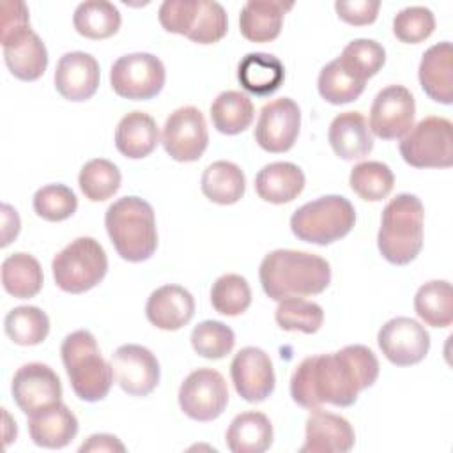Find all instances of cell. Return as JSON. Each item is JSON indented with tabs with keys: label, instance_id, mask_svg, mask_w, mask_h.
<instances>
[{
	"label": "cell",
	"instance_id": "obj_1",
	"mask_svg": "<svg viewBox=\"0 0 453 453\" xmlns=\"http://www.w3.org/2000/svg\"><path fill=\"white\" fill-rule=\"evenodd\" d=\"M377 377V356L365 345H347L338 352L304 357L292 373L290 395L310 411L322 403L349 407Z\"/></svg>",
	"mask_w": 453,
	"mask_h": 453
},
{
	"label": "cell",
	"instance_id": "obj_2",
	"mask_svg": "<svg viewBox=\"0 0 453 453\" xmlns=\"http://www.w3.org/2000/svg\"><path fill=\"white\" fill-rule=\"evenodd\" d=\"M258 278L265 296L274 301L315 296L329 287L331 265L315 253L274 250L264 257Z\"/></svg>",
	"mask_w": 453,
	"mask_h": 453
},
{
	"label": "cell",
	"instance_id": "obj_3",
	"mask_svg": "<svg viewBox=\"0 0 453 453\" xmlns=\"http://www.w3.org/2000/svg\"><path fill=\"white\" fill-rule=\"evenodd\" d=\"M104 226L115 251L127 262H143L157 248L154 209L138 196H122L104 214Z\"/></svg>",
	"mask_w": 453,
	"mask_h": 453
},
{
	"label": "cell",
	"instance_id": "obj_4",
	"mask_svg": "<svg viewBox=\"0 0 453 453\" xmlns=\"http://www.w3.org/2000/svg\"><path fill=\"white\" fill-rule=\"evenodd\" d=\"M425 209L421 200L411 193L391 198L380 218L377 246L380 255L395 265L412 262L423 248Z\"/></svg>",
	"mask_w": 453,
	"mask_h": 453
},
{
	"label": "cell",
	"instance_id": "obj_5",
	"mask_svg": "<svg viewBox=\"0 0 453 453\" xmlns=\"http://www.w3.org/2000/svg\"><path fill=\"white\" fill-rule=\"evenodd\" d=\"M60 354L71 388L80 400L99 402L110 393L113 384L111 365L101 356L90 331L78 329L67 334L60 345Z\"/></svg>",
	"mask_w": 453,
	"mask_h": 453
},
{
	"label": "cell",
	"instance_id": "obj_6",
	"mask_svg": "<svg viewBox=\"0 0 453 453\" xmlns=\"http://www.w3.org/2000/svg\"><path fill=\"white\" fill-rule=\"evenodd\" d=\"M354 223V205L345 196L326 195L301 205L290 218V230L299 241L326 246L345 237Z\"/></svg>",
	"mask_w": 453,
	"mask_h": 453
},
{
	"label": "cell",
	"instance_id": "obj_7",
	"mask_svg": "<svg viewBox=\"0 0 453 453\" xmlns=\"http://www.w3.org/2000/svg\"><path fill=\"white\" fill-rule=\"evenodd\" d=\"M51 271L60 290L83 294L103 281L108 271V257L94 237H78L55 255Z\"/></svg>",
	"mask_w": 453,
	"mask_h": 453
},
{
	"label": "cell",
	"instance_id": "obj_8",
	"mask_svg": "<svg viewBox=\"0 0 453 453\" xmlns=\"http://www.w3.org/2000/svg\"><path fill=\"white\" fill-rule=\"evenodd\" d=\"M403 161L414 168H448L453 165V124L444 117L419 120L400 142Z\"/></svg>",
	"mask_w": 453,
	"mask_h": 453
},
{
	"label": "cell",
	"instance_id": "obj_9",
	"mask_svg": "<svg viewBox=\"0 0 453 453\" xmlns=\"http://www.w3.org/2000/svg\"><path fill=\"white\" fill-rule=\"evenodd\" d=\"M166 80L163 62L152 53H127L119 57L110 71V83L117 96L145 101L156 97Z\"/></svg>",
	"mask_w": 453,
	"mask_h": 453
},
{
	"label": "cell",
	"instance_id": "obj_10",
	"mask_svg": "<svg viewBox=\"0 0 453 453\" xmlns=\"http://www.w3.org/2000/svg\"><path fill=\"white\" fill-rule=\"evenodd\" d=\"M228 403L225 377L212 368L191 372L179 388L180 411L195 421H212L219 418Z\"/></svg>",
	"mask_w": 453,
	"mask_h": 453
},
{
	"label": "cell",
	"instance_id": "obj_11",
	"mask_svg": "<svg viewBox=\"0 0 453 453\" xmlns=\"http://www.w3.org/2000/svg\"><path fill=\"white\" fill-rule=\"evenodd\" d=\"M161 143L175 161L191 163L200 159L209 143L203 113L195 106H182L172 111L165 120Z\"/></svg>",
	"mask_w": 453,
	"mask_h": 453
},
{
	"label": "cell",
	"instance_id": "obj_12",
	"mask_svg": "<svg viewBox=\"0 0 453 453\" xmlns=\"http://www.w3.org/2000/svg\"><path fill=\"white\" fill-rule=\"evenodd\" d=\"M416 103L403 85L382 88L370 108V131L382 140H400L414 126Z\"/></svg>",
	"mask_w": 453,
	"mask_h": 453
},
{
	"label": "cell",
	"instance_id": "obj_13",
	"mask_svg": "<svg viewBox=\"0 0 453 453\" xmlns=\"http://www.w3.org/2000/svg\"><path fill=\"white\" fill-rule=\"evenodd\" d=\"M301 129V110L290 97H280L262 106L255 140L257 143L273 154L287 152L294 147Z\"/></svg>",
	"mask_w": 453,
	"mask_h": 453
},
{
	"label": "cell",
	"instance_id": "obj_14",
	"mask_svg": "<svg viewBox=\"0 0 453 453\" xmlns=\"http://www.w3.org/2000/svg\"><path fill=\"white\" fill-rule=\"evenodd\" d=\"M384 357L396 366H411L425 359L430 349L428 331L414 319L395 317L377 334Z\"/></svg>",
	"mask_w": 453,
	"mask_h": 453
},
{
	"label": "cell",
	"instance_id": "obj_15",
	"mask_svg": "<svg viewBox=\"0 0 453 453\" xmlns=\"http://www.w3.org/2000/svg\"><path fill=\"white\" fill-rule=\"evenodd\" d=\"M113 380L131 396H147L159 382L157 357L143 345L126 343L111 354Z\"/></svg>",
	"mask_w": 453,
	"mask_h": 453
},
{
	"label": "cell",
	"instance_id": "obj_16",
	"mask_svg": "<svg viewBox=\"0 0 453 453\" xmlns=\"http://www.w3.org/2000/svg\"><path fill=\"white\" fill-rule=\"evenodd\" d=\"M12 398L27 416L62 402V384L55 370L44 363H27L12 377Z\"/></svg>",
	"mask_w": 453,
	"mask_h": 453
},
{
	"label": "cell",
	"instance_id": "obj_17",
	"mask_svg": "<svg viewBox=\"0 0 453 453\" xmlns=\"http://www.w3.org/2000/svg\"><path fill=\"white\" fill-rule=\"evenodd\" d=\"M235 391L250 403L264 402L276 384L274 368L269 354L258 347L241 349L230 365Z\"/></svg>",
	"mask_w": 453,
	"mask_h": 453
},
{
	"label": "cell",
	"instance_id": "obj_18",
	"mask_svg": "<svg viewBox=\"0 0 453 453\" xmlns=\"http://www.w3.org/2000/svg\"><path fill=\"white\" fill-rule=\"evenodd\" d=\"M0 41L5 65L12 76L23 81H35L44 74L48 67V50L30 27L4 34Z\"/></svg>",
	"mask_w": 453,
	"mask_h": 453
},
{
	"label": "cell",
	"instance_id": "obj_19",
	"mask_svg": "<svg viewBox=\"0 0 453 453\" xmlns=\"http://www.w3.org/2000/svg\"><path fill=\"white\" fill-rule=\"evenodd\" d=\"M99 62L85 51H69L60 57L55 69V88L67 101H87L99 87Z\"/></svg>",
	"mask_w": 453,
	"mask_h": 453
},
{
	"label": "cell",
	"instance_id": "obj_20",
	"mask_svg": "<svg viewBox=\"0 0 453 453\" xmlns=\"http://www.w3.org/2000/svg\"><path fill=\"white\" fill-rule=\"evenodd\" d=\"M356 434L352 425L333 412L311 409L306 419L304 444L301 453H347L354 448Z\"/></svg>",
	"mask_w": 453,
	"mask_h": 453
},
{
	"label": "cell",
	"instance_id": "obj_21",
	"mask_svg": "<svg viewBox=\"0 0 453 453\" xmlns=\"http://www.w3.org/2000/svg\"><path fill=\"white\" fill-rule=\"evenodd\" d=\"M145 315L157 329L177 331L193 319L195 299L180 285H163L149 296Z\"/></svg>",
	"mask_w": 453,
	"mask_h": 453
},
{
	"label": "cell",
	"instance_id": "obj_22",
	"mask_svg": "<svg viewBox=\"0 0 453 453\" xmlns=\"http://www.w3.org/2000/svg\"><path fill=\"white\" fill-rule=\"evenodd\" d=\"M418 78L430 99L441 104L453 103V46L449 41L437 42L423 53Z\"/></svg>",
	"mask_w": 453,
	"mask_h": 453
},
{
	"label": "cell",
	"instance_id": "obj_23",
	"mask_svg": "<svg viewBox=\"0 0 453 453\" xmlns=\"http://www.w3.org/2000/svg\"><path fill=\"white\" fill-rule=\"evenodd\" d=\"M327 140L333 152L345 161L363 159L373 149L372 131L359 111H343L336 115L329 126Z\"/></svg>",
	"mask_w": 453,
	"mask_h": 453
},
{
	"label": "cell",
	"instance_id": "obj_24",
	"mask_svg": "<svg viewBox=\"0 0 453 453\" xmlns=\"http://www.w3.org/2000/svg\"><path fill=\"white\" fill-rule=\"evenodd\" d=\"M28 434L37 446L58 449L76 437L78 419L67 405L58 402L28 416Z\"/></svg>",
	"mask_w": 453,
	"mask_h": 453
},
{
	"label": "cell",
	"instance_id": "obj_25",
	"mask_svg": "<svg viewBox=\"0 0 453 453\" xmlns=\"http://www.w3.org/2000/svg\"><path fill=\"white\" fill-rule=\"evenodd\" d=\"M294 4L280 0H250L242 5L239 14V30L244 39L251 42L274 41L283 25V16Z\"/></svg>",
	"mask_w": 453,
	"mask_h": 453
},
{
	"label": "cell",
	"instance_id": "obj_26",
	"mask_svg": "<svg viewBox=\"0 0 453 453\" xmlns=\"http://www.w3.org/2000/svg\"><path fill=\"white\" fill-rule=\"evenodd\" d=\"M303 170L288 161L265 165L255 177L257 195L271 203H288L304 189Z\"/></svg>",
	"mask_w": 453,
	"mask_h": 453
},
{
	"label": "cell",
	"instance_id": "obj_27",
	"mask_svg": "<svg viewBox=\"0 0 453 453\" xmlns=\"http://www.w3.org/2000/svg\"><path fill=\"white\" fill-rule=\"evenodd\" d=\"M159 143L156 120L145 111L126 113L115 129V147L129 159L147 157Z\"/></svg>",
	"mask_w": 453,
	"mask_h": 453
},
{
	"label": "cell",
	"instance_id": "obj_28",
	"mask_svg": "<svg viewBox=\"0 0 453 453\" xmlns=\"http://www.w3.org/2000/svg\"><path fill=\"white\" fill-rule=\"evenodd\" d=\"M237 80L250 94L265 97L281 87L285 80V67L281 60L271 53H248L239 62Z\"/></svg>",
	"mask_w": 453,
	"mask_h": 453
},
{
	"label": "cell",
	"instance_id": "obj_29",
	"mask_svg": "<svg viewBox=\"0 0 453 453\" xmlns=\"http://www.w3.org/2000/svg\"><path fill=\"white\" fill-rule=\"evenodd\" d=\"M273 425L264 412L248 411L237 414L225 435L226 446L234 453H262L273 444Z\"/></svg>",
	"mask_w": 453,
	"mask_h": 453
},
{
	"label": "cell",
	"instance_id": "obj_30",
	"mask_svg": "<svg viewBox=\"0 0 453 453\" xmlns=\"http://www.w3.org/2000/svg\"><path fill=\"white\" fill-rule=\"evenodd\" d=\"M246 177L232 161H214L202 173V193L214 203L232 205L242 198Z\"/></svg>",
	"mask_w": 453,
	"mask_h": 453
},
{
	"label": "cell",
	"instance_id": "obj_31",
	"mask_svg": "<svg viewBox=\"0 0 453 453\" xmlns=\"http://www.w3.org/2000/svg\"><path fill=\"white\" fill-rule=\"evenodd\" d=\"M44 274L35 257L28 253H12L2 262L4 290L18 299H28L41 292Z\"/></svg>",
	"mask_w": 453,
	"mask_h": 453
},
{
	"label": "cell",
	"instance_id": "obj_32",
	"mask_svg": "<svg viewBox=\"0 0 453 453\" xmlns=\"http://www.w3.org/2000/svg\"><path fill=\"white\" fill-rule=\"evenodd\" d=\"M416 315L432 327H448L453 322V288L446 280L421 285L414 296Z\"/></svg>",
	"mask_w": 453,
	"mask_h": 453
},
{
	"label": "cell",
	"instance_id": "obj_33",
	"mask_svg": "<svg viewBox=\"0 0 453 453\" xmlns=\"http://www.w3.org/2000/svg\"><path fill=\"white\" fill-rule=\"evenodd\" d=\"M122 23L119 9L106 0L81 2L73 14L76 32L87 39H108L119 32Z\"/></svg>",
	"mask_w": 453,
	"mask_h": 453
},
{
	"label": "cell",
	"instance_id": "obj_34",
	"mask_svg": "<svg viewBox=\"0 0 453 453\" xmlns=\"http://www.w3.org/2000/svg\"><path fill=\"white\" fill-rule=\"evenodd\" d=\"M366 80L349 69L340 58L326 64L317 80V88L322 99L331 104H345L356 101L365 90Z\"/></svg>",
	"mask_w": 453,
	"mask_h": 453
},
{
	"label": "cell",
	"instance_id": "obj_35",
	"mask_svg": "<svg viewBox=\"0 0 453 453\" xmlns=\"http://www.w3.org/2000/svg\"><path fill=\"white\" fill-rule=\"evenodd\" d=\"M255 108L251 99L239 90L221 92L211 104L212 126L223 134H239L253 122Z\"/></svg>",
	"mask_w": 453,
	"mask_h": 453
},
{
	"label": "cell",
	"instance_id": "obj_36",
	"mask_svg": "<svg viewBox=\"0 0 453 453\" xmlns=\"http://www.w3.org/2000/svg\"><path fill=\"white\" fill-rule=\"evenodd\" d=\"M4 329L18 345H39L50 333V319L37 306H16L5 315Z\"/></svg>",
	"mask_w": 453,
	"mask_h": 453
},
{
	"label": "cell",
	"instance_id": "obj_37",
	"mask_svg": "<svg viewBox=\"0 0 453 453\" xmlns=\"http://www.w3.org/2000/svg\"><path fill=\"white\" fill-rule=\"evenodd\" d=\"M120 180L122 175L117 165L104 157L87 161L78 175L80 189L90 202H104L111 198L119 191Z\"/></svg>",
	"mask_w": 453,
	"mask_h": 453
},
{
	"label": "cell",
	"instance_id": "obj_38",
	"mask_svg": "<svg viewBox=\"0 0 453 453\" xmlns=\"http://www.w3.org/2000/svg\"><path fill=\"white\" fill-rule=\"evenodd\" d=\"M349 184L359 198L366 202H379L393 191L395 175L386 163L363 161L350 170Z\"/></svg>",
	"mask_w": 453,
	"mask_h": 453
},
{
	"label": "cell",
	"instance_id": "obj_39",
	"mask_svg": "<svg viewBox=\"0 0 453 453\" xmlns=\"http://www.w3.org/2000/svg\"><path fill=\"white\" fill-rule=\"evenodd\" d=\"M212 308L226 317H235L244 313L251 304V288L244 276L241 274H223L211 288Z\"/></svg>",
	"mask_w": 453,
	"mask_h": 453
},
{
	"label": "cell",
	"instance_id": "obj_40",
	"mask_svg": "<svg viewBox=\"0 0 453 453\" xmlns=\"http://www.w3.org/2000/svg\"><path fill=\"white\" fill-rule=\"evenodd\" d=\"M278 303L280 304L274 319L283 331H301L311 334L320 329L324 322V310L320 304L303 297H287Z\"/></svg>",
	"mask_w": 453,
	"mask_h": 453
},
{
	"label": "cell",
	"instance_id": "obj_41",
	"mask_svg": "<svg viewBox=\"0 0 453 453\" xmlns=\"http://www.w3.org/2000/svg\"><path fill=\"white\" fill-rule=\"evenodd\" d=\"M193 350L205 359H221L235 345L234 331L219 320H203L191 331Z\"/></svg>",
	"mask_w": 453,
	"mask_h": 453
},
{
	"label": "cell",
	"instance_id": "obj_42",
	"mask_svg": "<svg viewBox=\"0 0 453 453\" xmlns=\"http://www.w3.org/2000/svg\"><path fill=\"white\" fill-rule=\"evenodd\" d=\"M34 211L46 221H64L78 209V198L71 188L64 184H48L35 191Z\"/></svg>",
	"mask_w": 453,
	"mask_h": 453
},
{
	"label": "cell",
	"instance_id": "obj_43",
	"mask_svg": "<svg viewBox=\"0 0 453 453\" xmlns=\"http://www.w3.org/2000/svg\"><path fill=\"white\" fill-rule=\"evenodd\" d=\"M349 69H352L363 80L375 76L386 62V51L382 44L373 39L350 41L338 57Z\"/></svg>",
	"mask_w": 453,
	"mask_h": 453
},
{
	"label": "cell",
	"instance_id": "obj_44",
	"mask_svg": "<svg viewBox=\"0 0 453 453\" xmlns=\"http://www.w3.org/2000/svg\"><path fill=\"white\" fill-rule=\"evenodd\" d=\"M435 30V16L428 7L412 5L402 9L393 19V34L398 41L418 44L428 39Z\"/></svg>",
	"mask_w": 453,
	"mask_h": 453
},
{
	"label": "cell",
	"instance_id": "obj_45",
	"mask_svg": "<svg viewBox=\"0 0 453 453\" xmlns=\"http://www.w3.org/2000/svg\"><path fill=\"white\" fill-rule=\"evenodd\" d=\"M228 30V18L221 4L200 0L198 14L193 28L186 35L198 44H214L225 37Z\"/></svg>",
	"mask_w": 453,
	"mask_h": 453
},
{
	"label": "cell",
	"instance_id": "obj_46",
	"mask_svg": "<svg viewBox=\"0 0 453 453\" xmlns=\"http://www.w3.org/2000/svg\"><path fill=\"white\" fill-rule=\"evenodd\" d=\"M200 0H165L159 5L157 18L166 32L188 35L195 25Z\"/></svg>",
	"mask_w": 453,
	"mask_h": 453
},
{
	"label": "cell",
	"instance_id": "obj_47",
	"mask_svg": "<svg viewBox=\"0 0 453 453\" xmlns=\"http://www.w3.org/2000/svg\"><path fill=\"white\" fill-rule=\"evenodd\" d=\"M379 7L380 2L379 0H338L334 2V9L336 14L342 21L349 23V25H370L377 19L379 14Z\"/></svg>",
	"mask_w": 453,
	"mask_h": 453
},
{
	"label": "cell",
	"instance_id": "obj_48",
	"mask_svg": "<svg viewBox=\"0 0 453 453\" xmlns=\"http://www.w3.org/2000/svg\"><path fill=\"white\" fill-rule=\"evenodd\" d=\"M28 25V9L19 0H4L2 2V30L0 35L9 34L12 30H19Z\"/></svg>",
	"mask_w": 453,
	"mask_h": 453
},
{
	"label": "cell",
	"instance_id": "obj_49",
	"mask_svg": "<svg viewBox=\"0 0 453 453\" xmlns=\"http://www.w3.org/2000/svg\"><path fill=\"white\" fill-rule=\"evenodd\" d=\"M85 451H126V446L110 434H94L90 435L81 446H80V453Z\"/></svg>",
	"mask_w": 453,
	"mask_h": 453
},
{
	"label": "cell",
	"instance_id": "obj_50",
	"mask_svg": "<svg viewBox=\"0 0 453 453\" xmlns=\"http://www.w3.org/2000/svg\"><path fill=\"white\" fill-rule=\"evenodd\" d=\"M2 246H7L19 234V216L9 203L2 205Z\"/></svg>",
	"mask_w": 453,
	"mask_h": 453
}]
</instances>
